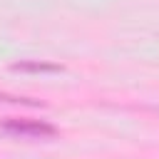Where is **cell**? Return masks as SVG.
Here are the masks:
<instances>
[{
    "instance_id": "6da1fadb",
    "label": "cell",
    "mask_w": 159,
    "mask_h": 159,
    "mask_svg": "<svg viewBox=\"0 0 159 159\" xmlns=\"http://www.w3.org/2000/svg\"><path fill=\"white\" fill-rule=\"evenodd\" d=\"M5 132H15V134H27V137H52L55 127L37 122V119H7L2 124Z\"/></svg>"
},
{
    "instance_id": "7a4b0ae2",
    "label": "cell",
    "mask_w": 159,
    "mask_h": 159,
    "mask_svg": "<svg viewBox=\"0 0 159 159\" xmlns=\"http://www.w3.org/2000/svg\"><path fill=\"white\" fill-rule=\"evenodd\" d=\"M12 70L15 72H60L62 67L52 62H15Z\"/></svg>"
},
{
    "instance_id": "3957f363",
    "label": "cell",
    "mask_w": 159,
    "mask_h": 159,
    "mask_svg": "<svg viewBox=\"0 0 159 159\" xmlns=\"http://www.w3.org/2000/svg\"><path fill=\"white\" fill-rule=\"evenodd\" d=\"M0 99H2V102H20V104H37V102H32V99H25V97H10V94H0Z\"/></svg>"
}]
</instances>
